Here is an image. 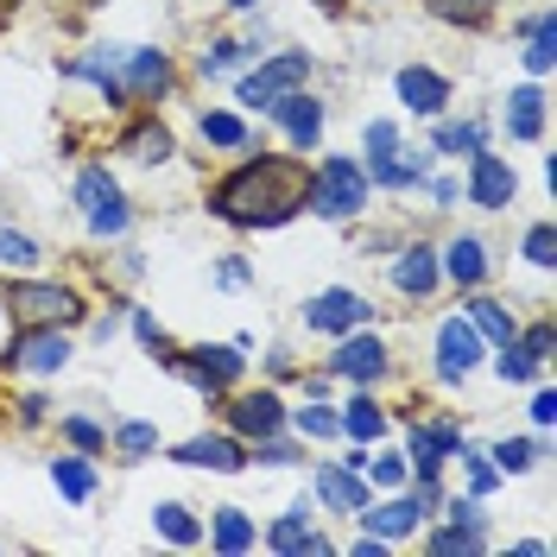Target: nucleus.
<instances>
[{
    "label": "nucleus",
    "mask_w": 557,
    "mask_h": 557,
    "mask_svg": "<svg viewBox=\"0 0 557 557\" xmlns=\"http://www.w3.org/2000/svg\"><path fill=\"white\" fill-rule=\"evenodd\" d=\"M311 209V165L298 159H242L235 172L209 190V215L228 228H285L292 215Z\"/></svg>",
    "instance_id": "f257e3e1"
},
{
    "label": "nucleus",
    "mask_w": 557,
    "mask_h": 557,
    "mask_svg": "<svg viewBox=\"0 0 557 557\" xmlns=\"http://www.w3.org/2000/svg\"><path fill=\"white\" fill-rule=\"evenodd\" d=\"M374 197V177L361 159H343V152H330L323 165L311 172V209L323 222H348V215H361Z\"/></svg>",
    "instance_id": "f03ea898"
},
{
    "label": "nucleus",
    "mask_w": 557,
    "mask_h": 557,
    "mask_svg": "<svg viewBox=\"0 0 557 557\" xmlns=\"http://www.w3.org/2000/svg\"><path fill=\"white\" fill-rule=\"evenodd\" d=\"M0 368H13V374H64L70 368V336L64 323H20V336L7 343V355H0Z\"/></svg>",
    "instance_id": "7ed1b4c3"
},
{
    "label": "nucleus",
    "mask_w": 557,
    "mask_h": 557,
    "mask_svg": "<svg viewBox=\"0 0 557 557\" xmlns=\"http://www.w3.org/2000/svg\"><path fill=\"white\" fill-rule=\"evenodd\" d=\"M76 209H83L89 235H127V222H134L121 184L108 177V165H83V172H76Z\"/></svg>",
    "instance_id": "20e7f679"
},
{
    "label": "nucleus",
    "mask_w": 557,
    "mask_h": 557,
    "mask_svg": "<svg viewBox=\"0 0 557 557\" xmlns=\"http://www.w3.org/2000/svg\"><path fill=\"white\" fill-rule=\"evenodd\" d=\"M305 76H311V51H278V58H267L260 70L235 76V96H242V108H260V114H267L285 89H305Z\"/></svg>",
    "instance_id": "39448f33"
},
{
    "label": "nucleus",
    "mask_w": 557,
    "mask_h": 557,
    "mask_svg": "<svg viewBox=\"0 0 557 557\" xmlns=\"http://www.w3.org/2000/svg\"><path fill=\"white\" fill-rule=\"evenodd\" d=\"M0 311H13L20 323H76L83 317V298L70 292V285H45V278H13L7 285V305Z\"/></svg>",
    "instance_id": "423d86ee"
},
{
    "label": "nucleus",
    "mask_w": 557,
    "mask_h": 557,
    "mask_svg": "<svg viewBox=\"0 0 557 557\" xmlns=\"http://www.w3.org/2000/svg\"><path fill=\"white\" fill-rule=\"evenodd\" d=\"M177 374L197 386V393H228V386L247 374V355L242 343H203V348H184L177 355Z\"/></svg>",
    "instance_id": "0eeeda50"
},
{
    "label": "nucleus",
    "mask_w": 557,
    "mask_h": 557,
    "mask_svg": "<svg viewBox=\"0 0 557 557\" xmlns=\"http://www.w3.org/2000/svg\"><path fill=\"white\" fill-rule=\"evenodd\" d=\"M424 552L437 557H475L487 552V525H482V500L469 494V500H444V525H431V539H424Z\"/></svg>",
    "instance_id": "6e6552de"
},
{
    "label": "nucleus",
    "mask_w": 557,
    "mask_h": 557,
    "mask_svg": "<svg viewBox=\"0 0 557 557\" xmlns=\"http://www.w3.org/2000/svg\"><path fill=\"white\" fill-rule=\"evenodd\" d=\"M172 462L177 469H209V475H242L247 444L235 437V431H197V437L172 444Z\"/></svg>",
    "instance_id": "1a4fd4ad"
},
{
    "label": "nucleus",
    "mask_w": 557,
    "mask_h": 557,
    "mask_svg": "<svg viewBox=\"0 0 557 557\" xmlns=\"http://www.w3.org/2000/svg\"><path fill=\"white\" fill-rule=\"evenodd\" d=\"M462 190H469V203L475 209H507L520 197V172H513V159H500V152H469V177H462Z\"/></svg>",
    "instance_id": "9d476101"
},
{
    "label": "nucleus",
    "mask_w": 557,
    "mask_h": 557,
    "mask_svg": "<svg viewBox=\"0 0 557 557\" xmlns=\"http://www.w3.org/2000/svg\"><path fill=\"white\" fill-rule=\"evenodd\" d=\"M361 323H374V305L348 285H330V292L305 298V330H317V336H343V330H361Z\"/></svg>",
    "instance_id": "9b49d317"
},
{
    "label": "nucleus",
    "mask_w": 557,
    "mask_h": 557,
    "mask_svg": "<svg viewBox=\"0 0 557 557\" xmlns=\"http://www.w3.org/2000/svg\"><path fill=\"white\" fill-rule=\"evenodd\" d=\"M482 355H487V343L475 336V323L469 317H444L437 323V381H469L475 368H482Z\"/></svg>",
    "instance_id": "f8f14e48"
},
{
    "label": "nucleus",
    "mask_w": 557,
    "mask_h": 557,
    "mask_svg": "<svg viewBox=\"0 0 557 557\" xmlns=\"http://www.w3.org/2000/svg\"><path fill=\"white\" fill-rule=\"evenodd\" d=\"M393 368L386 361V343L361 323V330H343V343H336V355H330V374H343V381H355V386H374Z\"/></svg>",
    "instance_id": "ddd939ff"
},
{
    "label": "nucleus",
    "mask_w": 557,
    "mask_h": 557,
    "mask_svg": "<svg viewBox=\"0 0 557 557\" xmlns=\"http://www.w3.org/2000/svg\"><path fill=\"white\" fill-rule=\"evenodd\" d=\"M456 444H462V424H450V418L406 424V462H412V475H444V462L456 456Z\"/></svg>",
    "instance_id": "4468645a"
},
{
    "label": "nucleus",
    "mask_w": 557,
    "mask_h": 557,
    "mask_svg": "<svg viewBox=\"0 0 557 557\" xmlns=\"http://www.w3.org/2000/svg\"><path fill=\"white\" fill-rule=\"evenodd\" d=\"M228 431H235L242 444L285 431V406H278L273 386H247V393H235V399H228Z\"/></svg>",
    "instance_id": "2eb2a0df"
},
{
    "label": "nucleus",
    "mask_w": 557,
    "mask_h": 557,
    "mask_svg": "<svg viewBox=\"0 0 557 557\" xmlns=\"http://www.w3.org/2000/svg\"><path fill=\"white\" fill-rule=\"evenodd\" d=\"M121 83H127V102H159L172 89V51H159V45L121 51Z\"/></svg>",
    "instance_id": "dca6fc26"
},
{
    "label": "nucleus",
    "mask_w": 557,
    "mask_h": 557,
    "mask_svg": "<svg viewBox=\"0 0 557 557\" xmlns=\"http://www.w3.org/2000/svg\"><path fill=\"white\" fill-rule=\"evenodd\" d=\"M355 520H361V532H374V539H386V545H399V539H412L418 525H424V507L412 500V487H393V500H368Z\"/></svg>",
    "instance_id": "f3484780"
},
{
    "label": "nucleus",
    "mask_w": 557,
    "mask_h": 557,
    "mask_svg": "<svg viewBox=\"0 0 557 557\" xmlns=\"http://www.w3.org/2000/svg\"><path fill=\"white\" fill-rule=\"evenodd\" d=\"M393 89H399V102L412 108L418 121H437L450 108V76H437V70H424V64H406L393 76Z\"/></svg>",
    "instance_id": "a211bd4d"
},
{
    "label": "nucleus",
    "mask_w": 557,
    "mask_h": 557,
    "mask_svg": "<svg viewBox=\"0 0 557 557\" xmlns=\"http://www.w3.org/2000/svg\"><path fill=\"white\" fill-rule=\"evenodd\" d=\"M267 114L285 127V139H292L298 152H311L317 139H323V102H317V96H305V89H285Z\"/></svg>",
    "instance_id": "6ab92c4d"
},
{
    "label": "nucleus",
    "mask_w": 557,
    "mask_h": 557,
    "mask_svg": "<svg viewBox=\"0 0 557 557\" xmlns=\"http://www.w3.org/2000/svg\"><path fill=\"white\" fill-rule=\"evenodd\" d=\"M317 500L336 507V513H361L374 500V487H368L361 469H348V462H317Z\"/></svg>",
    "instance_id": "aec40b11"
},
{
    "label": "nucleus",
    "mask_w": 557,
    "mask_h": 557,
    "mask_svg": "<svg viewBox=\"0 0 557 557\" xmlns=\"http://www.w3.org/2000/svg\"><path fill=\"white\" fill-rule=\"evenodd\" d=\"M267 545H273V552H285V557H330V552H336V545H330V539L311 525V500H298V507H292V513L267 532Z\"/></svg>",
    "instance_id": "412c9836"
},
{
    "label": "nucleus",
    "mask_w": 557,
    "mask_h": 557,
    "mask_svg": "<svg viewBox=\"0 0 557 557\" xmlns=\"http://www.w3.org/2000/svg\"><path fill=\"white\" fill-rule=\"evenodd\" d=\"M386 273H393V285H399L406 298H431V292L444 285V267H437V247H424V242H412L406 253H399V260H393V267H386Z\"/></svg>",
    "instance_id": "4be33fe9"
},
{
    "label": "nucleus",
    "mask_w": 557,
    "mask_h": 557,
    "mask_svg": "<svg viewBox=\"0 0 557 557\" xmlns=\"http://www.w3.org/2000/svg\"><path fill=\"white\" fill-rule=\"evenodd\" d=\"M177 146H172V127L159 121V114H139L134 127L121 134V159H134V165H165Z\"/></svg>",
    "instance_id": "5701e85b"
},
{
    "label": "nucleus",
    "mask_w": 557,
    "mask_h": 557,
    "mask_svg": "<svg viewBox=\"0 0 557 557\" xmlns=\"http://www.w3.org/2000/svg\"><path fill=\"white\" fill-rule=\"evenodd\" d=\"M437 267H444V278H450L456 292H482V278H487V247L475 242V235H456V242L437 253Z\"/></svg>",
    "instance_id": "b1692460"
},
{
    "label": "nucleus",
    "mask_w": 557,
    "mask_h": 557,
    "mask_svg": "<svg viewBox=\"0 0 557 557\" xmlns=\"http://www.w3.org/2000/svg\"><path fill=\"white\" fill-rule=\"evenodd\" d=\"M51 487L64 494V500H96V487H102V469H96V456L89 450H70V456H51Z\"/></svg>",
    "instance_id": "393cba45"
},
{
    "label": "nucleus",
    "mask_w": 557,
    "mask_h": 557,
    "mask_svg": "<svg viewBox=\"0 0 557 557\" xmlns=\"http://www.w3.org/2000/svg\"><path fill=\"white\" fill-rule=\"evenodd\" d=\"M70 76L76 83H96L108 96V108H127V83H121V51H83V58H70Z\"/></svg>",
    "instance_id": "a878e982"
},
{
    "label": "nucleus",
    "mask_w": 557,
    "mask_h": 557,
    "mask_svg": "<svg viewBox=\"0 0 557 557\" xmlns=\"http://www.w3.org/2000/svg\"><path fill=\"white\" fill-rule=\"evenodd\" d=\"M545 89H539V83H525V89H513V96H507V114H500V121H507V134L513 139H545Z\"/></svg>",
    "instance_id": "bb28decb"
},
{
    "label": "nucleus",
    "mask_w": 557,
    "mask_h": 557,
    "mask_svg": "<svg viewBox=\"0 0 557 557\" xmlns=\"http://www.w3.org/2000/svg\"><path fill=\"white\" fill-rule=\"evenodd\" d=\"M209 545H215L222 557H242V552L260 545V525L247 520L242 507H215V520H209Z\"/></svg>",
    "instance_id": "cd10ccee"
},
{
    "label": "nucleus",
    "mask_w": 557,
    "mask_h": 557,
    "mask_svg": "<svg viewBox=\"0 0 557 557\" xmlns=\"http://www.w3.org/2000/svg\"><path fill=\"white\" fill-rule=\"evenodd\" d=\"M336 424H343V437H355V444H381V437H386V406H381V399H368V393L355 386V399L336 412Z\"/></svg>",
    "instance_id": "c85d7f7f"
},
{
    "label": "nucleus",
    "mask_w": 557,
    "mask_h": 557,
    "mask_svg": "<svg viewBox=\"0 0 557 557\" xmlns=\"http://www.w3.org/2000/svg\"><path fill=\"white\" fill-rule=\"evenodd\" d=\"M152 532H159L165 545H184V552L203 545V520H197L184 500H159V507H152Z\"/></svg>",
    "instance_id": "c756f323"
},
{
    "label": "nucleus",
    "mask_w": 557,
    "mask_h": 557,
    "mask_svg": "<svg viewBox=\"0 0 557 557\" xmlns=\"http://www.w3.org/2000/svg\"><path fill=\"white\" fill-rule=\"evenodd\" d=\"M462 317H469V323H475V336H482V343H513V330H520V323H513V311H507V305H494V298H482V292H469V305H462Z\"/></svg>",
    "instance_id": "7c9ffc66"
},
{
    "label": "nucleus",
    "mask_w": 557,
    "mask_h": 557,
    "mask_svg": "<svg viewBox=\"0 0 557 557\" xmlns=\"http://www.w3.org/2000/svg\"><path fill=\"white\" fill-rule=\"evenodd\" d=\"M482 146H487V127H482V121H444V114H437L431 152H444V159H469V152H482Z\"/></svg>",
    "instance_id": "2f4dec72"
},
{
    "label": "nucleus",
    "mask_w": 557,
    "mask_h": 557,
    "mask_svg": "<svg viewBox=\"0 0 557 557\" xmlns=\"http://www.w3.org/2000/svg\"><path fill=\"white\" fill-rule=\"evenodd\" d=\"M197 134H203L209 146H222V152H247V146H253V134H247V121H242V114H228V108H203Z\"/></svg>",
    "instance_id": "473e14b6"
},
{
    "label": "nucleus",
    "mask_w": 557,
    "mask_h": 557,
    "mask_svg": "<svg viewBox=\"0 0 557 557\" xmlns=\"http://www.w3.org/2000/svg\"><path fill=\"white\" fill-rule=\"evenodd\" d=\"M253 51H260L253 38H209L203 58H197V70H203V76H235V70H242Z\"/></svg>",
    "instance_id": "72a5a7b5"
},
{
    "label": "nucleus",
    "mask_w": 557,
    "mask_h": 557,
    "mask_svg": "<svg viewBox=\"0 0 557 557\" xmlns=\"http://www.w3.org/2000/svg\"><path fill=\"white\" fill-rule=\"evenodd\" d=\"M108 444L127 456V462H146V456H159V424H146V418H121V424L108 431Z\"/></svg>",
    "instance_id": "f704fd0d"
},
{
    "label": "nucleus",
    "mask_w": 557,
    "mask_h": 557,
    "mask_svg": "<svg viewBox=\"0 0 557 557\" xmlns=\"http://www.w3.org/2000/svg\"><path fill=\"white\" fill-rule=\"evenodd\" d=\"M487 462H494L500 475H525V469L545 462V437H539V444H532V437H500V444L487 450Z\"/></svg>",
    "instance_id": "c9c22d12"
},
{
    "label": "nucleus",
    "mask_w": 557,
    "mask_h": 557,
    "mask_svg": "<svg viewBox=\"0 0 557 557\" xmlns=\"http://www.w3.org/2000/svg\"><path fill=\"white\" fill-rule=\"evenodd\" d=\"M368 177L374 184H386V190H412V184H424V165H406V152H386V159H368Z\"/></svg>",
    "instance_id": "e433bc0d"
},
{
    "label": "nucleus",
    "mask_w": 557,
    "mask_h": 557,
    "mask_svg": "<svg viewBox=\"0 0 557 557\" xmlns=\"http://www.w3.org/2000/svg\"><path fill=\"white\" fill-rule=\"evenodd\" d=\"M456 456H462V469H469V494H475V500H487V494L500 487V469L487 462V450H475V444L462 437V444H456Z\"/></svg>",
    "instance_id": "4c0bfd02"
},
{
    "label": "nucleus",
    "mask_w": 557,
    "mask_h": 557,
    "mask_svg": "<svg viewBox=\"0 0 557 557\" xmlns=\"http://www.w3.org/2000/svg\"><path fill=\"white\" fill-rule=\"evenodd\" d=\"M26 267H38V242L20 228H0V273H26Z\"/></svg>",
    "instance_id": "58836bf2"
},
{
    "label": "nucleus",
    "mask_w": 557,
    "mask_h": 557,
    "mask_svg": "<svg viewBox=\"0 0 557 557\" xmlns=\"http://www.w3.org/2000/svg\"><path fill=\"white\" fill-rule=\"evenodd\" d=\"M361 475H368V487H406L412 462H406L399 450H381V456H368V469H361Z\"/></svg>",
    "instance_id": "ea45409f"
},
{
    "label": "nucleus",
    "mask_w": 557,
    "mask_h": 557,
    "mask_svg": "<svg viewBox=\"0 0 557 557\" xmlns=\"http://www.w3.org/2000/svg\"><path fill=\"white\" fill-rule=\"evenodd\" d=\"M513 343H520V355L539 368V374L552 368V323H545V317H539V323H525V330H513Z\"/></svg>",
    "instance_id": "a19ab883"
},
{
    "label": "nucleus",
    "mask_w": 557,
    "mask_h": 557,
    "mask_svg": "<svg viewBox=\"0 0 557 557\" xmlns=\"http://www.w3.org/2000/svg\"><path fill=\"white\" fill-rule=\"evenodd\" d=\"M64 437H70V450H89V456L108 450V424H96V418H83V412L64 418Z\"/></svg>",
    "instance_id": "79ce46f5"
},
{
    "label": "nucleus",
    "mask_w": 557,
    "mask_h": 557,
    "mask_svg": "<svg viewBox=\"0 0 557 557\" xmlns=\"http://www.w3.org/2000/svg\"><path fill=\"white\" fill-rule=\"evenodd\" d=\"M127 323H134V336H139L146 348H152V355H159L165 368H177V348H172V336H165V330L152 323V311H127Z\"/></svg>",
    "instance_id": "37998d69"
},
{
    "label": "nucleus",
    "mask_w": 557,
    "mask_h": 557,
    "mask_svg": "<svg viewBox=\"0 0 557 557\" xmlns=\"http://www.w3.org/2000/svg\"><path fill=\"white\" fill-rule=\"evenodd\" d=\"M525 260H532L539 273H552L557 267V228L552 222H532V228H525Z\"/></svg>",
    "instance_id": "c03bdc74"
},
{
    "label": "nucleus",
    "mask_w": 557,
    "mask_h": 557,
    "mask_svg": "<svg viewBox=\"0 0 557 557\" xmlns=\"http://www.w3.org/2000/svg\"><path fill=\"white\" fill-rule=\"evenodd\" d=\"M494 374H500L507 386H532V381H539V368H532V361L520 355V343H500V361H494Z\"/></svg>",
    "instance_id": "a18cd8bd"
},
{
    "label": "nucleus",
    "mask_w": 557,
    "mask_h": 557,
    "mask_svg": "<svg viewBox=\"0 0 557 557\" xmlns=\"http://www.w3.org/2000/svg\"><path fill=\"white\" fill-rule=\"evenodd\" d=\"M247 462H298V444H292V437H285V431H273V437H253V444H247Z\"/></svg>",
    "instance_id": "49530a36"
},
{
    "label": "nucleus",
    "mask_w": 557,
    "mask_h": 557,
    "mask_svg": "<svg viewBox=\"0 0 557 557\" xmlns=\"http://www.w3.org/2000/svg\"><path fill=\"white\" fill-rule=\"evenodd\" d=\"M292 424H298V437H343V424H336V412H330V406H305Z\"/></svg>",
    "instance_id": "de8ad7c7"
},
{
    "label": "nucleus",
    "mask_w": 557,
    "mask_h": 557,
    "mask_svg": "<svg viewBox=\"0 0 557 557\" xmlns=\"http://www.w3.org/2000/svg\"><path fill=\"white\" fill-rule=\"evenodd\" d=\"M424 7L450 26H482V0H424Z\"/></svg>",
    "instance_id": "09e8293b"
},
{
    "label": "nucleus",
    "mask_w": 557,
    "mask_h": 557,
    "mask_svg": "<svg viewBox=\"0 0 557 557\" xmlns=\"http://www.w3.org/2000/svg\"><path fill=\"white\" fill-rule=\"evenodd\" d=\"M532 76H552V64H557V51H552V33H532L525 38V58H520Z\"/></svg>",
    "instance_id": "8fccbe9b"
},
{
    "label": "nucleus",
    "mask_w": 557,
    "mask_h": 557,
    "mask_svg": "<svg viewBox=\"0 0 557 557\" xmlns=\"http://www.w3.org/2000/svg\"><path fill=\"white\" fill-rule=\"evenodd\" d=\"M368 159H386V152H399V127L393 121H368Z\"/></svg>",
    "instance_id": "3c124183"
},
{
    "label": "nucleus",
    "mask_w": 557,
    "mask_h": 557,
    "mask_svg": "<svg viewBox=\"0 0 557 557\" xmlns=\"http://www.w3.org/2000/svg\"><path fill=\"white\" fill-rule=\"evenodd\" d=\"M532 424H539V431H552L557 424V393L552 386H539V399H532Z\"/></svg>",
    "instance_id": "603ef678"
},
{
    "label": "nucleus",
    "mask_w": 557,
    "mask_h": 557,
    "mask_svg": "<svg viewBox=\"0 0 557 557\" xmlns=\"http://www.w3.org/2000/svg\"><path fill=\"white\" fill-rule=\"evenodd\" d=\"M386 552H393V545H386V539H374V532H361V539L348 545V557H386Z\"/></svg>",
    "instance_id": "864d4df0"
},
{
    "label": "nucleus",
    "mask_w": 557,
    "mask_h": 557,
    "mask_svg": "<svg viewBox=\"0 0 557 557\" xmlns=\"http://www.w3.org/2000/svg\"><path fill=\"white\" fill-rule=\"evenodd\" d=\"M431 197H437V203H456V197H462V184H456V177H431Z\"/></svg>",
    "instance_id": "5fc2aeb1"
},
{
    "label": "nucleus",
    "mask_w": 557,
    "mask_h": 557,
    "mask_svg": "<svg viewBox=\"0 0 557 557\" xmlns=\"http://www.w3.org/2000/svg\"><path fill=\"white\" fill-rule=\"evenodd\" d=\"M222 285H247V267H242V253H228V267H222Z\"/></svg>",
    "instance_id": "6e6d98bb"
},
{
    "label": "nucleus",
    "mask_w": 557,
    "mask_h": 557,
    "mask_svg": "<svg viewBox=\"0 0 557 557\" xmlns=\"http://www.w3.org/2000/svg\"><path fill=\"white\" fill-rule=\"evenodd\" d=\"M228 7H235V13H253V0H228Z\"/></svg>",
    "instance_id": "4d7b16f0"
},
{
    "label": "nucleus",
    "mask_w": 557,
    "mask_h": 557,
    "mask_svg": "<svg viewBox=\"0 0 557 557\" xmlns=\"http://www.w3.org/2000/svg\"><path fill=\"white\" fill-rule=\"evenodd\" d=\"M311 7H343V0H311Z\"/></svg>",
    "instance_id": "13d9d810"
}]
</instances>
